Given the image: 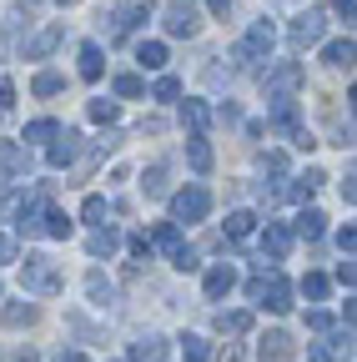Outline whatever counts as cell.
<instances>
[{
    "label": "cell",
    "instance_id": "44",
    "mask_svg": "<svg viewBox=\"0 0 357 362\" xmlns=\"http://www.w3.org/2000/svg\"><path fill=\"white\" fill-rule=\"evenodd\" d=\"M332 11H337V16L352 25V16H357V0H332Z\"/></svg>",
    "mask_w": 357,
    "mask_h": 362
},
{
    "label": "cell",
    "instance_id": "1",
    "mask_svg": "<svg viewBox=\"0 0 357 362\" xmlns=\"http://www.w3.org/2000/svg\"><path fill=\"white\" fill-rule=\"evenodd\" d=\"M21 287L30 292V297H61V267L51 262V257H40V252H30L25 262H21Z\"/></svg>",
    "mask_w": 357,
    "mask_h": 362
},
{
    "label": "cell",
    "instance_id": "35",
    "mask_svg": "<svg viewBox=\"0 0 357 362\" xmlns=\"http://www.w3.org/2000/svg\"><path fill=\"white\" fill-rule=\"evenodd\" d=\"M216 327L237 337V332H247V327H252V312H221V317H216Z\"/></svg>",
    "mask_w": 357,
    "mask_h": 362
},
{
    "label": "cell",
    "instance_id": "9",
    "mask_svg": "<svg viewBox=\"0 0 357 362\" xmlns=\"http://www.w3.org/2000/svg\"><path fill=\"white\" fill-rule=\"evenodd\" d=\"M322 30H327V11H307V16H297L292 21V45H297V51H307V45H317L322 40Z\"/></svg>",
    "mask_w": 357,
    "mask_h": 362
},
{
    "label": "cell",
    "instance_id": "12",
    "mask_svg": "<svg viewBox=\"0 0 357 362\" xmlns=\"http://www.w3.org/2000/svg\"><path fill=\"white\" fill-rule=\"evenodd\" d=\"M76 156H81V131H61L56 141H51V151H46V166L61 171V166H71Z\"/></svg>",
    "mask_w": 357,
    "mask_h": 362
},
{
    "label": "cell",
    "instance_id": "26",
    "mask_svg": "<svg viewBox=\"0 0 357 362\" xmlns=\"http://www.w3.org/2000/svg\"><path fill=\"white\" fill-rule=\"evenodd\" d=\"M56 136H61V121H51V116H40V121L25 126V141H56Z\"/></svg>",
    "mask_w": 357,
    "mask_h": 362
},
{
    "label": "cell",
    "instance_id": "6",
    "mask_svg": "<svg viewBox=\"0 0 357 362\" xmlns=\"http://www.w3.org/2000/svg\"><path fill=\"white\" fill-rule=\"evenodd\" d=\"M247 292L262 297V307H272V312H292V282L277 277V272H262V277H257Z\"/></svg>",
    "mask_w": 357,
    "mask_h": 362
},
{
    "label": "cell",
    "instance_id": "45",
    "mask_svg": "<svg viewBox=\"0 0 357 362\" xmlns=\"http://www.w3.org/2000/svg\"><path fill=\"white\" fill-rule=\"evenodd\" d=\"M11 101H16V86H11V81H6V76H0V111H6V106H11Z\"/></svg>",
    "mask_w": 357,
    "mask_h": 362
},
{
    "label": "cell",
    "instance_id": "50",
    "mask_svg": "<svg viewBox=\"0 0 357 362\" xmlns=\"http://www.w3.org/2000/svg\"><path fill=\"white\" fill-rule=\"evenodd\" d=\"M56 6H76V0H56Z\"/></svg>",
    "mask_w": 357,
    "mask_h": 362
},
{
    "label": "cell",
    "instance_id": "14",
    "mask_svg": "<svg viewBox=\"0 0 357 362\" xmlns=\"http://www.w3.org/2000/svg\"><path fill=\"white\" fill-rule=\"evenodd\" d=\"M232 287H237V272H232V262H216V267L206 272V297H211V302H221Z\"/></svg>",
    "mask_w": 357,
    "mask_h": 362
},
{
    "label": "cell",
    "instance_id": "25",
    "mask_svg": "<svg viewBox=\"0 0 357 362\" xmlns=\"http://www.w3.org/2000/svg\"><path fill=\"white\" fill-rule=\"evenodd\" d=\"M322 61H327V66H352V35H347V40H327V45H322Z\"/></svg>",
    "mask_w": 357,
    "mask_h": 362
},
{
    "label": "cell",
    "instance_id": "13",
    "mask_svg": "<svg viewBox=\"0 0 357 362\" xmlns=\"http://www.w3.org/2000/svg\"><path fill=\"white\" fill-rule=\"evenodd\" d=\"M61 40H66V25H46L40 35H30V40H25V61H46Z\"/></svg>",
    "mask_w": 357,
    "mask_h": 362
},
{
    "label": "cell",
    "instance_id": "2",
    "mask_svg": "<svg viewBox=\"0 0 357 362\" xmlns=\"http://www.w3.org/2000/svg\"><path fill=\"white\" fill-rule=\"evenodd\" d=\"M272 45H277V25L272 21H252V30L232 45V61L237 66H257V61L272 56Z\"/></svg>",
    "mask_w": 357,
    "mask_h": 362
},
{
    "label": "cell",
    "instance_id": "31",
    "mask_svg": "<svg viewBox=\"0 0 357 362\" xmlns=\"http://www.w3.org/2000/svg\"><path fill=\"white\" fill-rule=\"evenodd\" d=\"M131 362H161V337H141V342H131Z\"/></svg>",
    "mask_w": 357,
    "mask_h": 362
},
{
    "label": "cell",
    "instance_id": "20",
    "mask_svg": "<svg viewBox=\"0 0 357 362\" xmlns=\"http://www.w3.org/2000/svg\"><path fill=\"white\" fill-rule=\"evenodd\" d=\"M292 357V337L287 332H267L262 337V362H287Z\"/></svg>",
    "mask_w": 357,
    "mask_h": 362
},
{
    "label": "cell",
    "instance_id": "17",
    "mask_svg": "<svg viewBox=\"0 0 357 362\" xmlns=\"http://www.w3.org/2000/svg\"><path fill=\"white\" fill-rule=\"evenodd\" d=\"M101 71H106L101 45H96V40H86V45H81V81H101Z\"/></svg>",
    "mask_w": 357,
    "mask_h": 362
},
{
    "label": "cell",
    "instance_id": "40",
    "mask_svg": "<svg viewBox=\"0 0 357 362\" xmlns=\"http://www.w3.org/2000/svg\"><path fill=\"white\" fill-rule=\"evenodd\" d=\"M126 247H131V257H151V237H146V232H136Z\"/></svg>",
    "mask_w": 357,
    "mask_h": 362
},
{
    "label": "cell",
    "instance_id": "32",
    "mask_svg": "<svg viewBox=\"0 0 357 362\" xmlns=\"http://www.w3.org/2000/svg\"><path fill=\"white\" fill-rule=\"evenodd\" d=\"M86 116H91L96 126H116V116H121V106H116V101H91V106H86Z\"/></svg>",
    "mask_w": 357,
    "mask_h": 362
},
{
    "label": "cell",
    "instance_id": "15",
    "mask_svg": "<svg viewBox=\"0 0 357 362\" xmlns=\"http://www.w3.org/2000/svg\"><path fill=\"white\" fill-rule=\"evenodd\" d=\"M182 126H187L192 136H206V126H211V106H206V101H182Z\"/></svg>",
    "mask_w": 357,
    "mask_h": 362
},
{
    "label": "cell",
    "instance_id": "21",
    "mask_svg": "<svg viewBox=\"0 0 357 362\" xmlns=\"http://www.w3.org/2000/svg\"><path fill=\"white\" fill-rule=\"evenodd\" d=\"M292 232H297V237H307V242H317V237L327 232V216H322V211H302Z\"/></svg>",
    "mask_w": 357,
    "mask_h": 362
},
{
    "label": "cell",
    "instance_id": "7",
    "mask_svg": "<svg viewBox=\"0 0 357 362\" xmlns=\"http://www.w3.org/2000/svg\"><path fill=\"white\" fill-rule=\"evenodd\" d=\"M211 211V192L206 187H187L171 197V221H201Z\"/></svg>",
    "mask_w": 357,
    "mask_h": 362
},
{
    "label": "cell",
    "instance_id": "37",
    "mask_svg": "<svg viewBox=\"0 0 357 362\" xmlns=\"http://www.w3.org/2000/svg\"><path fill=\"white\" fill-rule=\"evenodd\" d=\"M106 211H111L106 197H86V206H81V216H86V221H96V226H106Z\"/></svg>",
    "mask_w": 357,
    "mask_h": 362
},
{
    "label": "cell",
    "instance_id": "8",
    "mask_svg": "<svg viewBox=\"0 0 357 362\" xmlns=\"http://www.w3.org/2000/svg\"><path fill=\"white\" fill-rule=\"evenodd\" d=\"M302 81H307L302 61H282V66H272V71H267V96H297V90H302Z\"/></svg>",
    "mask_w": 357,
    "mask_h": 362
},
{
    "label": "cell",
    "instance_id": "3",
    "mask_svg": "<svg viewBox=\"0 0 357 362\" xmlns=\"http://www.w3.org/2000/svg\"><path fill=\"white\" fill-rule=\"evenodd\" d=\"M151 247H161V252H166V262H171V267H182V272H192V267H197V252L182 242L176 221H161V226H156V232H151Z\"/></svg>",
    "mask_w": 357,
    "mask_h": 362
},
{
    "label": "cell",
    "instance_id": "29",
    "mask_svg": "<svg viewBox=\"0 0 357 362\" xmlns=\"http://www.w3.org/2000/svg\"><path fill=\"white\" fill-rule=\"evenodd\" d=\"M141 187H146V197H166V161L146 166V176H141Z\"/></svg>",
    "mask_w": 357,
    "mask_h": 362
},
{
    "label": "cell",
    "instance_id": "18",
    "mask_svg": "<svg viewBox=\"0 0 357 362\" xmlns=\"http://www.w3.org/2000/svg\"><path fill=\"white\" fill-rule=\"evenodd\" d=\"M116 247H121V232H111V226H96V232L86 237V252L91 257H111Z\"/></svg>",
    "mask_w": 357,
    "mask_h": 362
},
{
    "label": "cell",
    "instance_id": "34",
    "mask_svg": "<svg viewBox=\"0 0 357 362\" xmlns=\"http://www.w3.org/2000/svg\"><path fill=\"white\" fill-rule=\"evenodd\" d=\"M35 322V307L30 302H11L6 307V327H30Z\"/></svg>",
    "mask_w": 357,
    "mask_h": 362
},
{
    "label": "cell",
    "instance_id": "16",
    "mask_svg": "<svg viewBox=\"0 0 357 362\" xmlns=\"http://www.w3.org/2000/svg\"><path fill=\"white\" fill-rule=\"evenodd\" d=\"M40 232H46V237H56V242H66V237L76 232V221H71L66 211H56V206H46V211H40Z\"/></svg>",
    "mask_w": 357,
    "mask_h": 362
},
{
    "label": "cell",
    "instance_id": "47",
    "mask_svg": "<svg viewBox=\"0 0 357 362\" xmlns=\"http://www.w3.org/2000/svg\"><path fill=\"white\" fill-rule=\"evenodd\" d=\"M267 171H287V156L282 151H267Z\"/></svg>",
    "mask_w": 357,
    "mask_h": 362
},
{
    "label": "cell",
    "instance_id": "39",
    "mask_svg": "<svg viewBox=\"0 0 357 362\" xmlns=\"http://www.w3.org/2000/svg\"><path fill=\"white\" fill-rule=\"evenodd\" d=\"M307 327L312 332H332V312H307Z\"/></svg>",
    "mask_w": 357,
    "mask_h": 362
},
{
    "label": "cell",
    "instance_id": "36",
    "mask_svg": "<svg viewBox=\"0 0 357 362\" xmlns=\"http://www.w3.org/2000/svg\"><path fill=\"white\" fill-rule=\"evenodd\" d=\"M302 292H307V297H312V302H322V297H327V292H332V282H327V277H322V272H307V277H302Z\"/></svg>",
    "mask_w": 357,
    "mask_h": 362
},
{
    "label": "cell",
    "instance_id": "28",
    "mask_svg": "<svg viewBox=\"0 0 357 362\" xmlns=\"http://www.w3.org/2000/svg\"><path fill=\"white\" fill-rule=\"evenodd\" d=\"M111 90H116V96H121V101H136V96H141V90H146V86H141V76H131V71H121V76L111 81Z\"/></svg>",
    "mask_w": 357,
    "mask_h": 362
},
{
    "label": "cell",
    "instance_id": "24",
    "mask_svg": "<svg viewBox=\"0 0 357 362\" xmlns=\"http://www.w3.org/2000/svg\"><path fill=\"white\" fill-rule=\"evenodd\" d=\"M257 232V211H232L227 216V237L232 242H242V237H252Z\"/></svg>",
    "mask_w": 357,
    "mask_h": 362
},
{
    "label": "cell",
    "instance_id": "23",
    "mask_svg": "<svg viewBox=\"0 0 357 362\" xmlns=\"http://www.w3.org/2000/svg\"><path fill=\"white\" fill-rule=\"evenodd\" d=\"M136 61H141L146 71H161V66H166V45H161V40H141V45H136Z\"/></svg>",
    "mask_w": 357,
    "mask_h": 362
},
{
    "label": "cell",
    "instance_id": "10",
    "mask_svg": "<svg viewBox=\"0 0 357 362\" xmlns=\"http://www.w3.org/2000/svg\"><path fill=\"white\" fill-rule=\"evenodd\" d=\"M46 206H51V192H46V187H35V192L16 206V226H21L25 237H35V232H40V211H46Z\"/></svg>",
    "mask_w": 357,
    "mask_h": 362
},
{
    "label": "cell",
    "instance_id": "5",
    "mask_svg": "<svg viewBox=\"0 0 357 362\" xmlns=\"http://www.w3.org/2000/svg\"><path fill=\"white\" fill-rule=\"evenodd\" d=\"M161 25H166V35H176V40H192V35L201 30V16H197L192 0H166Z\"/></svg>",
    "mask_w": 357,
    "mask_h": 362
},
{
    "label": "cell",
    "instance_id": "33",
    "mask_svg": "<svg viewBox=\"0 0 357 362\" xmlns=\"http://www.w3.org/2000/svg\"><path fill=\"white\" fill-rule=\"evenodd\" d=\"M182 352H187V362H211V347H206V337H197V332L182 337Z\"/></svg>",
    "mask_w": 357,
    "mask_h": 362
},
{
    "label": "cell",
    "instance_id": "27",
    "mask_svg": "<svg viewBox=\"0 0 357 362\" xmlns=\"http://www.w3.org/2000/svg\"><path fill=\"white\" fill-rule=\"evenodd\" d=\"M30 90H35V96H61L66 81H61V71H40V76L30 81Z\"/></svg>",
    "mask_w": 357,
    "mask_h": 362
},
{
    "label": "cell",
    "instance_id": "38",
    "mask_svg": "<svg viewBox=\"0 0 357 362\" xmlns=\"http://www.w3.org/2000/svg\"><path fill=\"white\" fill-rule=\"evenodd\" d=\"M176 96H182V81H176V76H161V81H156V101H176Z\"/></svg>",
    "mask_w": 357,
    "mask_h": 362
},
{
    "label": "cell",
    "instance_id": "11",
    "mask_svg": "<svg viewBox=\"0 0 357 362\" xmlns=\"http://www.w3.org/2000/svg\"><path fill=\"white\" fill-rule=\"evenodd\" d=\"M262 252H267V262H287V252H292V226H287V221H267Z\"/></svg>",
    "mask_w": 357,
    "mask_h": 362
},
{
    "label": "cell",
    "instance_id": "30",
    "mask_svg": "<svg viewBox=\"0 0 357 362\" xmlns=\"http://www.w3.org/2000/svg\"><path fill=\"white\" fill-rule=\"evenodd\" d=\"M86 292H91V302H101V307H106V302H116V287L101 277V272H91V277H86Z\"/></svg>",
    "mask_w": 357,
    "mask_h": 362
},
{
    "label": "cell",
    "instance_id": "46",
    "mask_svg": "<svg viewBox=\"0 0 357 362\" xmlns=\"http://www.w3.org/2000/svg\"><path fill=\"white\" fill-rule=\"evenodd\" d=\"M232 6H237V0H206V11H211V16H232Z\"/></svg>",
    "mask_w": 357,
    "mask_h": 362
},
{
    "label": "cell",
    "instance_id": "43",
    "mask_svg": "<svg viewBox=\"0 0 357 362\" xmlns=\"http://www.w3.org/2000/svg\"><path fill=\"white\" fill-rule=\"evenodd\" d=\"M16 262V237H0V267Z\"/></svg>",
    "mask_w": 357,
    "mask_h": 362
},
{
    "label": "cell",
    "instance_id": "41",
    "mask_svg": "<svg viewBox=\"0 0 357 362\" xmlns=\"http://www.w3.org/2000/svg\"><path fill=\"white\" fill-rule=\"evenodd\" d=\"M337 282H342V287H352V282H357V267H352V257H342V262H337Z\"/></svg>",
    "mask_w": 357,
    "mask_h": 362
},
{
    "label": "cell",
    "instance_id": "19",
    "mask_svg": "<svg viewBox=\"0 0 357 362\" xmlns=\"http://www.w3.org/2000/svg\"><path fill=\"white\" fill-rule=\"evenodd\" d=\"M0 171H6V176H25V171H30V151L0 141Z\"/></svg>",
    "mask_w": 357,
    "mask_h": 362
},
{
    "label": "cell",
    "instance_id": "22",
    "mask_svg": "<svg viewBox=\"0 0 357 362\" xmlns=\"http://www.w3.org/2000/svg\"><path fill=\"white\" fill-rule=\"evenodd\" d=\"M187 161H192V171H211V146H206V136H192L187 141Z\"/></svg>",
    "mask_w": 357,
    "mask_h": 362
},
{
    "label": "cell",
    "instance_id": "49",
    "mask_svg": "<svg viewBox=\"0 0 357 362\" xmlns=\"http://www.w3.org/2000/svg\"><path fill=\"white\" fill-rule=\"evenodd\" d=\"M56 362H86V357H81V352L71 347V352H56Z\"/></svg>",
    "mask_w": 357,
    "mask_h": 362
},
{
    "label": "cell",
    "instance_id": "48",
    "mask_svg": "<svg viewBox=\"0 0 357 362\" xmlns=\"http://www.w3.org/2000/svg\"><path fill=\"white\" fill-rule=\"evenodd\" d=\"M216 362H242V352H237V347H221V357H216Z\"/></svg>",
    "mask_w": 357,
    "mask_h": 362
},
{
    "label": "cell",
    "instance_id": "42",
    "mask_svg": "<svg viewBox=\"0 0 357 362\" xmlns=\"http://www.w3.org/2000/svg\"><path fill=\"white\" fill-rule=\"evenodd\" d=\"M337 247H342V257H352V247H357V232H352V221L337 232Z\"/></svg>",
    "mask_w": 357,
    "mask_h": 362
},
{
    "label": "cell",
    "instance_id": "4",
    "mask_svg": "<svg viewBox=\"0 0 357 362\" xmlns=\"http://www.w3.org/2000/svg\"><path fill=\"white\" fill-rule=\"evenodd\" d=\"M101 21H111V25H106V35H111V40H126L136 25H146V21H151V0H136V6H111Z\"/></svg>",
    "mask_w": 357,
    "mask_h": 362
}]
</instances>
